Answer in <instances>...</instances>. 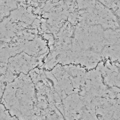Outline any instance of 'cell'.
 Returning <instances> with one entry per match:
<instances>
[{
    "mask_svg": "<svg viewBox=\"0 0 120 120\" xmlns=\"http://www.w3.org/2000/svg\"><path fill=\"white\" fill-rule=\"evenodd\" d=\"M0 103L18 120H38L35 88L29 73L20 74L6 85Z\"/></svg>",
    "mask_w": 120,
    "mask_h": 120,
    "instance_id": "1",
    "label": "cell"
},
{
    "mask_svg": "<svg viewBox=\"0 0 120 120\" xmlns=\"http://www.w3.org/2000/svg\"><path fill=\"white\" fill-rule=\"evenodd\" d=\"M4 89H5V88H4L2 87V83L0 80V102L2 97V95H3Z\"/></svg>",
    "mask_w": 120,
    "mask_h": 120,
    "instance_id": "3",
    "label": "cell"
},
{
    "mask_svg": "<svg viewBox=\"0 0 120 120\" xmlns=\"http://www.w3.org/2000/svg\"><path fill=\"white\" fill-rule=\"evenodd\" d=\"M0 120H18L15 116L11 115L4 105L0 103Z\"/></svg>",
    "mask_w": 120,
    "mask_h": 120,
    "instance_id": "2",
    "label": "cell"
}]
</instances>
